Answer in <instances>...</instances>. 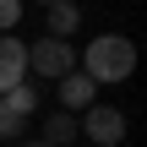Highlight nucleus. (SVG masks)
I'll return each instance as SVG.
<instances>
[{
	"label": "nucleus",
	"mask_w": 147,
	"mask_h": 147,
	"mask_svg": "<svg viewBox=\"0 0 147 147\" xmlns=\"http://www.w3.org/2000/svg\"><path fill=\"white\" fill-rule=\"evenodd\" d=\"M44 5H55V0H44Z\"/></svg>",
	"instance_id": "obj_12"
},
{
	"label": "nucleus",
	"mask_w": 147,
	"mask_h": 147,
	"mask_svg": "<svg viewBox=\"0 0 147 147\" xmlns=\"http://www.w3.org/2000/svg\"><path fill=\"white\" fill-rule=\"evenodd\" d=\"M131 71H136V44L120 38V33L93 38L87 55H82V76H93V82H125Z\"/></svg>",
	"instance_id": "obj_1"
},
{
	"label": "nucleus",
	"mask_w": 147,
	"mask_h": 147,
	"mask_svg": "<svg viewBox=\"0 0 147 147\" xmlns=\"http://www.w3.org/2000/svg\"><path fill=\"white\" fill-rule=\"evenodd\" d=\"M22 71H27V44H16V38L0 33V93H11L22 82Z\"/></svg>",
	"instance_id": "obj_5"
},
{
	"label": "nucleus",
	"mask_w": 147,
	"mask_h": 147,
	"mask_svg": "<svg viewBox=\"0 0 147 147\" xmlns=\"http://www.w3.org/2000/svg\"><path fill=\"white\" fill-rule=\"evenodd\" d=\"M27 65H33V71H44V76H65V71L76 65V55H71V44H65V38H38V44L27 49Z\"/></svg>",
	"instance_id": "obj_3"
},
{
	"label": "nucleus",
	"mask_w": 147,
	"mask_h": 147,
	"mask_svg": "<svg viewBox=\"0 0 147 147\" xmlns=\"http://www.w3.org/2000/svg\"><path fill=\"white\" fill-rule=\"evenodd\" d=\"M93 98H98V82H93V76H82V71H65V76H60V104H65V115L93 109Z\"/></svg>",
	"instance_id": "obj_4"
},
{
	"label": "nucleus",
	"mask_w": 147,
	"mask_h": 147,
	"mask_svg": "<svg viewBox=\"0 0 147 147\" xmlns=\"http://www.w3.org/2000/svg\"><path fill=\"white\" fill-rule=\"evenodd\" d=\"M16 16H22V0H0V33L16 27Z\"/></svg>",
	"instance_id": "obj_10"
},
{
	"label": "nucleus",
	"mask_w": 147,
	"mask_h": 147,
	"mask_svg": "<svg viewBox=\"0 0 147 147\" xmlns=\"http://www.w3.org/2000/svg\"><path fill=\"white\" fill-rule=\"evenodd\" d=\"M22 147H49V142H22Z\"/></svg>",
	"instance_id": "obj_11"
},
{
	"label": "nucleus",
	"mask_w": 147,
	"mask_h": 147,
	"mask_svg": "<svg viewBox=\"0 0 147 147\" xmlns=\"http://www.w3.org/2000/svg\"><path fill=\"white\" fill-rule=\"evenodd\" d=\"M76 131H87V142H93V147H120V142H125V115L109 109V104H93V109L82 115Z\"/></svg>",
	"instance_id": "obj_2"
},
{
	"label": "nucleus",
	"mask_w": 147,
	"mask_h": 147,
	"mask_svg": "<svg viewBox=\"0 0 147 147\" xmlns=\"http://www.w3.org/2000/svg\"><path fill=\"white\" fill-rule=\"evenodd\" d=\"M0 104H5V109H16V115H27V109H33V87H22V82H16L11 93H0Z\"/></svg>",
	"instance_id": "obj_8"
},
{
	"label": "nucleus",
	"mask_w": 147,
	"mask_h": 147,
	"mask_svg": "<svg viewBox=\"0 0 147 147\" xmlns=\"http://www.w3.org/2000/svg\"><path fill=\"white\" fill-rule=\"evenodd\" d=\"M76 22H82V11H76L71 0H55V5H49V38H65V33H76Z\"/></svg>",
	"instance_id": "obj_6"
},
{
	"label": "nucleus",
	"mask_w": 147,
	"mask_h": 147,
	"mask_svg": "<svg viewBox=\"0 0 147 147\" xmlns=\"http://www.w3.org/2000/svg\"><path fill=\"white\" fill-rule=\"evenodd\" d=\"M22 120H27V115H16V109H5V104H0V136H5V142H11V136H22Z\"/></svg>",
	"instance_id": "obj_9"
},
{
	"label": "nucleus",
	"mask_w": 147,
	"mask_h": 147,
	"mask_svg": "<svg viewBox=\"0 0 147 147\" xmlns=\"http://www.w3.org/2000/svg\"><path fill=\"white\" fill-rule=\"evenodd\" d=\"M71 136H76V115H65V109H60V115L44 125V142H49V147H60V142H71Z\"/></svg>",
	"instance_id": "obj_7"
}]
</instances>
